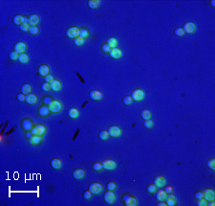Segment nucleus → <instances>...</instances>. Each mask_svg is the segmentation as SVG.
Here are the masks:
<instances>
[{"label": "nucleus", "instance_id": "nucleus-29", "mask_svg": "<svg viewBox=\"0 0 215 206\" xmlns=\"http://www.w3.org/2000/svg\"><path fill=\"white\" fill-rule=\"evenodd\" d=\"M21 93L23 94H29V93H32V90H33V87L31 85H29V83H23L21 85Z\"/></svg>", "mask_w": 215, "mask_h": 206}, {"label": "nucleus", "instance_id": "nucleus-34", "mask_svg": "<svg viewBox=\"0 0 215 206\" xmlns=\"http://www.w3.org/2000/svg\"><path fill=\"white\" fill-rule=\"evenodd\" d=\"M23 16H21V14H16V16H14L13 17V22L14 24L16 25H21L22 24V21H23Z\"/></svg>", "mask_w": 215, "mask_h": 206}, {"label": "nucleus", "instance_id": "nucleus-27", "mask_svg": "<svg viewBox=\"0 0 215 206\" xmlns=\"http://www.w3.org/2000/svg\"><path fill=\"white\" fill-rule=\"evenodd\" d=\"M68 116L72 119H77L79 117V110L76 107H70L68 109Z\"/></svg>", "mask_w": 215, "mask_h": 206}, {"label": "nucleus", "instance_id": "nucleus-56", "mask_svg": "<svg viewBox=\"0 0 215 206\" xmlns=\"http://www.w3.org/2000/svg\"><path fill=\"white\" fill-rule=\"evenodd\" d=\"M160 202V203H158V206H166L167 204L166 203H165V202H163V201H159Z\"/></svg>", "mask_w": 215, "mask_h": 206}, {"label": "nucleus", "instance_id": "nucleus-48", "mask_svg": "<svg viewBox=\"0 0 215 206\" xmlns=\"http://www.w3.org/2000/svg\"><path fill=\"white\" fill-rule=\"evenodd\" d=\"M100 50H101V51H102L104 54H109V52H110V48H109V46L106 44V42H105V43H103L102 45H101Z\"/></svg>", "mask_w": 215, "mask_h": 206}, {"label": "nucleus", "instance_id": "nucleus-8", "mask_svg": "<svg viewBox=\"0 0 215 206\" xmlns=\"http://www.w3.org/2000/svg\"><path fill=\"white\" fill-rule=\"evenodd\" d=\"M122 201L126 206H136L138 204L135 196H133L132 195H124L122 196Z\"/></svg>", "mask_w": 215, "mask_h": 206}, {"label": "nucleus", "instance_id": "nucleus-3", "mask_svg": "<svg viewBox=\"0 0 215 206\" xmlns=\"http://www.w3.org/2000/svg\"><path fill=\"white\" fill-rule=\"evenodd\" d=\"M88 190L90 191L93 195H98V194H100L102 192L103 187H102V185L100 183H98V182H92V183L89 184Z\"/></svg>", "mask_w": 215, "mask_h": 206}, {"label": "nucleus", "instance_id": "nucleus-35", "mask_svg": "<svg viewBox=\"0 0 215 206\" xmlns=\"http://www.w3.org/2000/svg\"><path fill=\"white\" fill-rule=\"evenodd\" d=\"M141 117L143 119V120H148V119L151 118V112L146 108L142 109L141 111Z\"/></svg>", "mask_w": 215, "mask_h": 206}, {"label": "nucleus", "instance_id": "nucleus-33", "mask_svg": "<svg viewBox=\"0 0 215 206\" xmlns=\"http://www.w3.org/2000/svg\"><path fill=\"white\" fill-rule=\"evenodd\" d=\"M100 0H89L87 2L88 7L90 9H97L100 6Z\"/></svg>", "mask_w": 215, "mask_h": 206}, {"label": "nucleus", "instance_id": "nucleus-6", "mask_svg": "<svg viewBox=\"0 0 215 206\" xmlns=\"http://www.w3.org/2000/svg\"><path fill=\"white\" fill-rule=\"evenodd\" d=\"M107 131H108L109 136L114 137V138H116V137H119L121 134V128H119V126H117V125H112V126L108 127V130H107Z\"/></svg>", "mask_w": 215, "mask_h": 206}, {"label": "nucleus", "instance_id": "nucleus-40", "mask_svg": "<svg viewBox=\"0 0 215 206\" xmlns=\"http://www.w3.org/2000/svg\"><path fill=\"white\" fill-rule=\"evenodd\" d=\"M98 137H100V140H107L109 137L108 131L107 130H101L100 133H98Z\"/></svg>", "mask_w": 215, "mask_h": 206}, {"label": "nucleus", "instance_id": "nucleus-42", "mask_svg": "<svg viewBox=\"0 0 215 206\" xmlns=\"http://www.w3.org/2000/svg\"><path fill=\"white\" fill-rule=\"evenodd\" d=\"M83 43H84V40L82 38L77 37L76 38H74V44L76 46H81Z\"/></svg>", "mask_w": 215, "mask_h": 206}, {"label": "nucleus", "instance_id": "nucleus-28", "mask_svg": "<svg viewBox=\"0 0 215 206\" xmlns=\"http://www.w3.org/2000/svg\"><path fill=\"white\" fill-rule=\"evenodd\" d=\"M89 35H90V32H89V30L86 28V27H81V28H79L80 38H82L83 40H86V38H89Z\"/></svg>", "mask_w": 215, "mask_h": 206}, {"label": "nucleus", "instance_id": "nucleus-46", "mask_svg": "<svg viewBox=\"0 0 215 206\" xmlns=\"http://www.w3.org/2000/svg\"><path fill=\"white\" fill-rule=\"evenodd\" d=\"M41 89H42L43 91H49L51 89V85H50V83H47V82H43L41 83Z\"/></svg>", "mask_w": 215, "mask_h": 206}, {"label": "nucleus", "instance_id": "nucleus-38", "mask_svg": "<svg viewBox=\"0 0 215 206\" xmlns=\"http://www.w3.org/2000/svg\"><path fill=\"white\" fill-rule=\"evenodd\" d=\"M82 196H83V199L84 201H90L93 198V194H92L90 191L87 190V191H84L82 194Z\"/></svg>", "mask_w": 215, "mask_h": 206}, {"label": "nucleus", "instance_id": "nucleus-51", "mask_svg": "<svg viewBox=\"0 0 215 206\" xmlns=\"http://www.w3.org/2000/svg\"><path fill=\"white\" fill-rule=\"evenodd\" d=\"M52 98H51L50 96H45L43 98V100H42V102H43V104H46V106H48L51 102H52Z\"/></svg>", "mask_w": 215, "mask_h": 206}, {"label": "nucleus", "instance_id": "nucleus-44", "mask_svg": "<svg viewBox=\"0 0 215 206\" xmlns=\"http://www.w3.org/2000/svg\"><path fill=\"white\" fill-rule=\"evenodd\" d=\"M208 167L210 169L212 170V171H214V170H215V158L214 157L210 158V159L208 160Z\"/></svg>", "mask_w": 215, "mask_h": 206}, {"label": "nucleus", "instance_id": "nucleus-52", "mask_svg": "<svg viewBox=\"0 0 215 206\" xmlns=\"http://www.w3.org/2000/svg\"><path fill=\"white\" fill-rule=\"evenodd\" d=\"M197 204H198L199 206H207V205H208V201H207V199H205L204 198H201V199H199V201H198V203H197Z\"/></svg>", "mask_w": 215, "mask_h": 206}, {"label": "nucleus", "instance_id": "nucleus-25", "mask_svg": "<svg viewBox=\"0 0 215 206\" xmlns=\"http://www.w3.org/2000/svg\"><path fill=\"white\" fill-rule=\"evenodd\" d=\"M109 55H110V57H111L112 59H119V58H121V55H122V53H121V49L118 48V47H115V48L110 49Z\"/></svg>", "mask_w": 215, "mask_h": 206}, {"label": "nucleus", "instance_id": "nucleus-1", "mask_svg": "<svg viewBox=\"0 0 215 206\" xmlns=\"http://www.w3.org/2000/svg\"><path fill=\"white\" fill-rule=\"evenodd\" d=\"M48 107H49L51 113H59L63 108V106H62V103L60 101L56 100V99H53L52 102H51L49 104H48Z\"/></svg>", "mask_w": 215, "mask_h": 206}, {"label": "nucleus", "instance_id": "nucleus-55", "mask_svg": "<svg viewBox=\"0 0 215 206\" xmlns=\"http://www.w3.org/2000/svg\"><path fill=\"white\" fill-rule=\"evenodd\" d=\"M165 191L166 192V194L172 193V192H173V187H172V186H170V185H168V186H166V187L165 188Z\"/></svg>", "mask_w": 215, "mask_h": 206}, {"label": "nucleus", "instance_id": "nucleus-17", "mask_svg": "<svg viewBox=\"0 0 215 206\" xmlns=\"http://www.w3.org/2000/svg\"><path fill=\"white\" fill-rule=\"evenodd\" d=\"M203 194H204V198L207 199L208 201H212V199L215 198L214 191L212 189H210V188H206V189L204 190V192H203Z\"/></svg>", "mask_w": 215, "mask_h": 206}, {"label": "nucleus", "instance_id": "nucleus-26", "mask_svg": "<svg viewBox=\"0 0 215 206\" xmlns=\"http://www.w3.org/2000/svg\"><path fill=\"white\" fill-rule=\"evenodd\" d=\"M89 96H90V98L92 100H95V101H100V100L102 99V93H101L100 91H98V90H96V89L90 91Z\"/></svg>", "mask_w": 215, "mask_h": 206}, {"label": "nucleus", "instance_id": "nucleus-14", "mask_svg": "<svg viewBox=\"0 0 215 206\" xmlns=\"http://www.w3.org/2000/svg\"><path fill=\"white\" fill-rule=\"evenodd\" d=\"M165 177L163 175H157V177H154L153 179V184L156 186L157 188H163L165 185Z\"/></svg>", "mask_w": 215, "mask_h": 206}, {"label": "nucleus", "instance_id": "nucleus-12", "mask_svg": "<svg viewBox=\"0 0 215 206\" xmlns=\"http://www.w3.org/2000/svg\"><path fill=\"white\" fill-rule=\"evenodd\" d=\"M37 114L40 116V117H48L50 114H51V111L49 109V107L46 104H42V106H40L39 107L37 108Z\"/></svg>", "mask_w": 215, "mask_h": 206}, {"label": "nucleus", "instance_id": "nucleus-2", "mask_svg": "<svg viewBox=\"0 0 215 206\" xmlns=\"http://www.w3.org/2000/svg\"><path fill=\"white\" fill-rule=\"evenodd\" d=\"M47 130V128L44 124H37V125H35L34 128L32 129L31 132L33 135H40V136H43L44 134H45Z\"/></svg>", "mask_w": 215, "mask_h": 206}, {"label": "nucleus", "instance_id": "nucleus-16", "mask_svg": "<svg viewBox=\"0 0 215 206\" xmlns=\"http://www.w3.org/2000/svg\"><path fill=\"white\" fill-rule=\"evenodd\" d=\"M39 22H40V17L37 14H32L31 16H28V24L30 26H37Z\"/></svg>", "mask_w": 215, "mask_h": 206}, {"label": "nucleus", "instance_id": "nucleus-47", "mask_svg": "<svg viewBox=\"0 0 215 206\" xmlns=\"http://www.w3.org/2000/svg\"><path fill=\"white\" fill-rule=\"evenodd\" d=\"M30 26L28 23H23V24H21L19 26V28H20V30L21 31H23V32H29V30H30Z\"/></svg>", "mask_w": 215, "mask_h": 206}, {"label": "nucleus", "instance_id": "nucleus-5", "mask_svg": "<svg viewBox=\"0 0 215 206\" xmlns=\"http://www.w3.org/2000/svg\"><path fill=\"white\" fill-rule=\"evenodd\" d=\"M66 37L69 38H76L77 37H79V28L76 26H72L70 28H68L66 30Z\"/></svg>", "mask_w": 215, "mask_h": 206}, {"label": "nucleus", "instance_id": "nucleus-54", "mask_svg": "<svg viewBox=\"0 0 215 206\" xmlns=\"http://www.w3.org/2000/svg\"><path fill=\"white\" fill-rule=\"evenodd\" d=\"M53 80H54V77L51 75V74H49V75L46 76V77H44V80L47 82V83H51Z\"/></svg>", "mask_w": 215, "mask_h": 206}, {"label": "nucleus", "instance_id": "nucleus-50", "mask_svg": "<svg viewBox=\"0 0 215 206\" xmlns=\"http://www.w3.org/2000/svg\"><path fill=\"white\" fill-rule=\"evenodd\" d=\"M194 196H195V198L197 199V201H199V199L204 198V194H203L202 191H197V192L195 193V195H194Z\"/></svg>", "mask_w": 215, "mask_h": 206}, {"label": "nucleus", "instance_id": "nucleus-21", "mask_svg": "<svg viewBox=\"0 0 215 206\" xmlns=\"http://www.w3.org/2000/svg\"><path fill=\"white\" fill-rule=\"evenodd\" d=\"M25 102L30 104V106H34L37 102V96L35 93H29L26 95V100Z\"/></svg>", "mask_w": 215, "mask_h": 206}, {"label": "nucleus", "instance_id": "nucleus-15", "mask_svg": "<svg viewBox=\"0 0 215 206\" xmlns=\"http://www.w3.org/2000/svg\"><path fill=\"white\" fill-rule=\"evenodd\" d=\"M14 50L16 52H17L18 54H22L25 53V51L27 50V44L24 42V41H17V42L14 44Z\"/></svg>", "mask_w": 215, "mask_h": 206}, {"label": "nucleus", "instance_id": "nucleus-31", "mask_svg": "<svg viewBox=\"0 0 215 206\" xmlns=\"http://www.w3.org/2000/svg\"><path fill=\"white\" fill-rule=\"evenodd\" d=\"M91 168H92L93 171L97 172V173H100V172L102 171L103 167H102V164H101V162H98V161H97V162H94L93 164H92Z\"/></svg>", "mask_w": 215, "mask_h": 206}, {"label": "nucleus", "instance_id": "nucleus-10", "mask_svg": "<svg viewBox=\"0 0 215 206\" xmlns=\"http://www.w3.org/2000/svg\"><path fill=\"white\" fill-rule=\"evenodd\" d=\"M101 164H102L103 169L108 170V171H110V170H114L116 169V167H117V162L113 159H109V158L108 159H104L102 162H101Z\"/></svg>", "mask_w": 215, "mask_h": 206}, {"label": "nucleus", "instance_id": "nucleus-13", "mask_svg": "<svg viewBox=\"0 0 215 206\" xmlns=\"http://www.w3.org/2000/svg\"><path fill=\"white\" fill-rule=\"evenodd\" d=\"M85 175H86V172L81 168H77L72 172V175H73V177L77 180L82 179V178L85 177Z\"/></svg>", "mask_w": 215, "mask_h": 206}, {"label": "nucleus", "instance_id": "nucleus-41", "mask_svg": "<svg viewBox=\"0 0 215 206\" xmlns=\"http://www.w3.org/2000/svg\"><path fill=\"white\" fill-rule=\"evenodd\" d=\"M122 102H123L124 104H126V106H129V104H132L133 100H132L131 95H126V96H124L123 99H122Z\"/></svg>", "mask_w": 215, "mask_h": 206}, {"label": "nucleus", "instance_id": "nucleus-32", "mask_svg": "<svg viewBox=\"0 0 215 206\" xmlns=\"http://www.w3.org/2000/svg\"><path fill=\"white\" fill-rule=\"evenodd\" d=\"M20 63H23L25 64L27 62L29 61V56L27 55L26 53H22V54H19V57H18V59H17Z\"/></svg>", "mask_w": 215, "mask_h": 206}, {"label": "nucleus", "instance_id": "nucleus-11", "mask_svg": "<svg viewBox=\"0 0 215 206\" xmlns=\"http://www.w3.org/2000/svg\"><path fill=\"white\" fill-rule=\"evenodd\" d=\"M103 198H104V201H105L106 203L113 204L115 202V201H116V195L113 193V191L107 190V192L104 194Z\"/></svg>", "mask_w": 215, "mask_h": 206}, {"label": "nucleus", "instance_id": "nucleus-7", "mask_svg": "<svg viewBox=\"0 0 215 206\" xmlns=\"http://www.w3.org/2000/svg\"><path fill=\"white\" fill-rule=\"evenodd\" d=\"M34 126V121L30 118H24L21 121V128L24 131H31Z\"/></svg>", "mask_w": 215, "mask_h": 206}, {"label": "nucleus", "instance_id": "nucleus-19", "mask_svg": "<svg viewBox=\"0 0 215 206\" xmlns=\"http://www.w3.org/2000/svg\"><path fill=\"white\" fill-rule=\"evenodd\" d=\"M37 71H38V74H39L40 76L46 77V76H48L50 74L51 69H50L49 65H47V64H41V65H39V67H38Z\"/></svg>", "mask_w": 215, "mask_h": 206}, {"label": "nucleus", "instance_id": "nucleus-57", "mask_svg": "<svg viewBox=\"0 0 215 206\" xmlns=\"http://www.w3.org/2000/svg\"><path fill=\"white\" fill-rule=\"evenodd\" d=\"M211 6H212V7H214V1H213V0H212V1H211Z\"/></svg>", "mask_w": 215, "mask_h": 206}, {"label": "nucleus", "instance_id": "nucleus-37", "mask_svg": "<svg viewBox=\"0 0 215 206\" xmlns=\"http://www.w3.org/2000/svg\"><path fill=\"white\" fill-rule=\"evenodd\" d=\"M29 33L32 35H38V33H39V27H38V26H31V27H30Z\"/></svg>", "mask_w": 215, "mask_h": 206}, {"label": "nucleus", "instance_id": "nucleus-24", "mask_svg": "<svg viewBox=\"0 0 215 206\" xmlns=\"http://www.w3.org/2000/svg\"><path fill=\"white\" fill-rule=\"evenodd\" d=\"M29 140V143L33 146H37L39 145L43 140V137L40 135H32V137Z\"/></svg>", "mask_w": 215, "mask_h": 206}, {"label": "nucleus", "instance_id": "nucleus-30", "mask_svg": "<svg viewBox=\"0 0 215 206\" xmlns=\"http://www.w3.org/2000/svg\"><path fill=\"white\" fill-rule=\"evenodd\" d=\"M106 44L109 46L110 49L115 48V47H117V45H118V40H117V38H115L113 37L108 38V40H106Z\"/></svg>", "mask_w": 215, "mask_h": 206}, {"label": "nucleus", "instance_id": "nucleus-53", "mask_svg": "<svg viewBox=\"0 0 215 206\" xmlns=\"http://www.w3.org/2000/svg\"><path fill=\"white\" fill-rule=\"evenodd\" d=\"M16 98H17V100H18L19 102H24V101L26 100V95L23 94V93H19L16 96Z\"/></svg>", "mask_w": 215, "mask_h": 206}, {"label": "nucleus", "instance_id": "nucleus-22", "mask_svg": "<svg viewBox=\"0 0 215 206\" xmlns=\"http://www.w3.org/2000/svg\"><path fill=\"white\" fill-rule=\"evenodd\" d=\"M166 195H167V194L165 191V189H162V188L157 189L156 193H155V196H156L158 201H165Z\"/></svg>", "mask_w": 215, "mask_h": 206}, {"label": "nucleus", "instance_id": "nucleus-9", "mask_svg": "<svg viewBox=\"0 0 215 206\" xmlns=\"http://www.w3.org/2000/svg\"><path fill=\"white\" fill-rule=\"evenodd\" d=\"M183 30H184V32L186 33V34H189V35L193 34V33L196 31V25H195V23H193V22H191V21L184 22V24L183 26Z\"/></svg>", "mask_w": 215, "mask_h": 206}, {"label": "nucleus", "instance_id": "nucleus-18", "mask_svg": "<svg viewBox=\"0 0 215 206\" xmlns=\"http://www.w3.org/2000/svg\"><path fill=\"white\" fill-rule=\"evenodd\" d=\"M50 85H51V89L55 92H58L62 88V83L60 80L58 79H54L52 82L50 83Z\"/></svg>", "mask_w": 215, "mask_h": 206}, {"label": "nucleus", "instance_id": "nucleus-20", "mask_svg": "<svg viewBox=\"0 0 215 206\" xmlns=\"http://www.w3.org/2000/svg\"><path fill=\"white\" fill-rule=\"evenodd\" d=\"M165 201V203L168 205V206H175V205H177V199H176L175 196L173 195L172 193L167 194Z\"/></svg>", "mask_w": 215, "mask_h": 206}, {"label": "nucleus", "instance_id": "nucleus-45", "mask_svg": "<svg viewBox=\"0 0 215 206\" xmlns=\"http://www.w3.org/2000/svg\"><path fill=\"white\" fill-rule=\"evenodd\" d=\"M9 57H10V59H12V61H16V59H18V57H19V54L16 52L14 50V51H12L10 53V55H9Z\"/></svg>", "mask_w": 215, "mask_h": 206}, {"label": "nucleus", "instance_id": "nucleus-49", "mask_svg": "<svg viewBox=\"0 0 215 206\" xmlns=\"http://www.w3.org/2000/svg\"><path fill=\"white\" fill-rule=\"evenodd\" d=\"M175 35H177V37H183V35H184V32L183 28H177L175 29Z\"/></svg>", "mask_w": 215, "mask_h": 206}, {"label": "nucleus", "instance_id": "nucleus-36", "mask_svg": "<svg viewBox=\"0 0 215 206\" xmlns=\"http://www.w3.org/2000/svg\"><path fill=\"white\" fill-rule=\"evenodd\" d=\"M117 187H118V185H117V183H116V182H115L114 180L109 181L108 183L106 184L107 190H110V191H115V190H117Z\"/></svg>", "mask_w": 215, "mask_h": 206}, {"label": "nucleus", "instance_id": "nucleus-4", "mask_svg": "<svg viewBox=\"0 0 215 206\" xmlns=\"http://www.w3.org/2000/svg\"><path fill=\"white\" fill-rule=\"evenodd\" d=\"M131 97H132V100L135 101V102H140L144 98V92L141 88H136L131 93Z\"/></svg>", "mask_w": 215, "mask_h": 206}, {"label": "nucleus", "instance_id": "nucleus-39", "mask_svg": "<svg viewBox=\"0 0 215 206\" xmlns=\"http://www.w3.org/2000/svg\"><path fill=\"white\" fill-rule=\"evenodd\" d=\"M157 189L158 188L155 186L154 184H149L148 186H147V188H146V190H147V192L150 194V195H154L155 193H156V191H157Z\"/></svg>", "mask_w": 215, "mask_h": 206}, {"label": "nucleus", "instance_id": "nucleus-43", "mask_svg": "<svg viewBox=\"0 0 215 206\" xmlns=\"http://www.w3.org/2000/svg\"><path fill=\"white\" fill-rule=\"evenodd\" d=\"M154 125V122L151 120V119H148V120H144L143 122V126H144L145 129H151Z\"/></svg>", "mask_w": 215, "mask_h": 206}, {"label": "nucleus", "instance_id": "nucleus-23", "mask_svg": "<svg viewBox=\"0 0 215 206\" xmlns=\"http://www.w3.org/2000/svg\"><path fill=\"white\" fill-rule=\"evenodd\" d=\"M50 165H51V167H52L53 169L58 170V169H60L62 167V160L60 159V158L55 157V158H53V159L51 160Z\"/></svg>", "mask_w": 215, "mask_h": 206}]
</instances>
